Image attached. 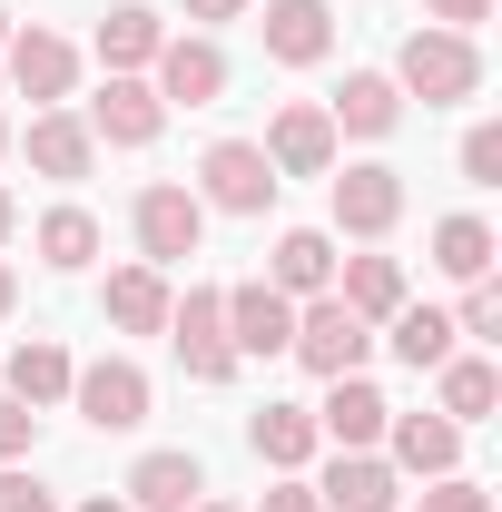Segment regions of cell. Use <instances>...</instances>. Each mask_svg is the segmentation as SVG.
Segmentation results:
<instances>
[{
	"label": "cell",
	"instance_id": "obj_1",
	"mask_svg": "<svg viewBox=\"0 0 502 512\" xmlns=\"http://www.w3.org/2000/svg\"><path fill=\"white\" fill-rule=\"evenodd\" d=\"M394 89L424 99V109H453V99L483 89V50H473L463 30H434V20H424V30L404 40V60H394Z\"/></svg>",
	"mask_w": 502,
	"mask_h": 512
},
{
	"label": "cell",
	"instance_id": "obj_2",
	"mask_svg": "<svg viewBox=\"0 0 502 512\" xmlns=\"http://www.w3.org/2000/svg\"><path fill=\"white\" fill-rule=\"evenodd\" d=\"M286 355H296V365H306V375H365V355H375V325L355 316V306H345V296H306V306H296V345H286Z\"/></svg>",
	"mask_w": 502,
	"mask_h": 512
},
{
	"label": "cell",
	"instance_id": "obj_3",
	"mask_svg": "<svg viewBox=\"0 0 502 512\" xmlns=\"http://www.w3.org/2000/svg\"><path fill=\"white\" fill-rule=\"evenodd\" d=\"M286 188L276 168H266V148L256 138H217L207 158H197V207H227V217H266V197Z\"/></svg>",
	"mask_w": 502,
	"mask_h": 512
},
{
	"label": "cell",
	"instance_id": "obj_4",
	"mask_svg": "<svg viewBox=\"0 0 502 512\" xmlns=\"http://www.w3.org/2000/svg\"><path fill=\"white\" fill-rule=\"evenodd\" d=\"M168 345H178V365H188L197 384H227V375H237V345H227V296H217V286L168 296Z\"/></svg>",
	"mask_w": 502,
	"mask_h": 512
},
{
	"label": "cell",
	"instance_id": "obj_5",
	"mask_svg": "<svg viewBox=\"0 0 502 512\" xmlns=\"http://www.w3.org/2000/svg\"><path fill=\"white\" fill-rule=\"evenodd\" d=\"M138 256L168 276V266H188L197 237H207V207H197V188H178V178H158V188H138Z\"/></svg>",
	"mask_w": 502,
	"mask_h": 512
},
{
	"label": "cell",
	"instance_id": "obj_6",
	"mask_svg": "<svg viewBox=\"0 0 502 512\" xmlns=\"http://www.w3.org/2000/svg\"><path fill=\"white\" fill-rule=\"evenodd\" d=\"M158 79H148V89H158V109H217V99H227V50H217V40H207V30H188V40H158Z\"/></svg>",
	"mask_w": 502,
	"mask_h": 512
},
{
	"label": "cell",
	"instance_id": "obj_7",
	"mask_svg": "<svg viewBox=\"0 0 502 512\" xmlns=\"http://www.w3.org/2000/svg\"><path fill=\"white\" fill-rule=\"evenodd\" d=\"M69 404H79V424H99V434H138V424H148V375H138L128 355H99V365L69 375Z\"/></svg>",
	"mask_w": 502,
	"mask_h": 512
},
{
	"label": "cell",
	"instance_id": "obj_8",
	"mask_svg": "<svg viewBox=\"0 0 502 512\" xmlns=\"http://www.w3.org/2000/svg\"><path fill=\"white\" fill-rule=\"evenodd\" d=\"M266 168H276V178H335V119H325L315 99L276 109V128H266Z\"/></svg>",
	"mask_w": 502,
	"mask_h": 512
},
{
	"label": "cell",
	"instance_id": "obj_9",
	"mask_svg": "<svg viewBox=\"0 0 502 512\" xmlns=\"http://www.w3.org/2000/svg\"><path fill=\"white\" fill-rule=\"evenodd\" d=\"M325 188H335V227H345V237H365V247H375L384 227L404 217V178H394L384 158H365V168H345V178H325Z\"/></svg>",
	"mask_w": 502,
	"mask_h": 512
},
{
	"label": "cell",
	"instance_id": "obj_10",
	"mask_svg": "<svg viewBox=\"0 0 502 512\" xmlns=\"http://www.w3.org/2000/svg\"><path fill=\"white\" fill-rule=\"evenodd\" d=\"M227 345H237V355H286V345H296V296H276L266 276L227 286Z\"/></svg>",
	"mask_w": 502,
	"mask_h": 512
},
{
	"label": "cell",
	"instance_id": "obj_11",
	"mask_svg": "<svg viewBox=\"0 0 502 512\" xmlns=\"http://www.w3.org/2000/svg\"><path fill=\"white\" fill-rule=\"evenodd\" d=\"M384 414H394V404H384L365 375H335V384H325V404H315V434H325L335 453H375L384 444Z\"/></svg>",
	"mask_w": 502,
	"mask_h": 512
},
{
	"label": "cell",
	"instance_id": "obj_12",
	"mask_svg": "<svg viewBox=\"0 0 502 512\" xmlns=\"http://www.w3.org/2000/svg\"><path fill=\"white\" fill-rule=\"evenodd\" d=\"M0 69L20 79V99L60 109V99H69V79H79V50H69L60 30H10V50H0Z\"/></svg>",
	"mask_w": 502,
	"mask_h": 512
},
{
	"label": "cell",
	"instance_id": "obj_13",
	"mask_svg": "<svg viewBox=\"0 0 502 512\" xmlns=\"http://www.w3.org/2000/svg\"><path fill=\"white\" fill-rule=\"evenodd\" d=\"M315 503L325 512H394L404 503V473H394L384 453H335L325 483H315Z\"/></svg>",
	"mask_w": 502,
	"mask_h": 512
},
{
	"label": "cell",
	"instance_id": "obj_14",
	"mask_svg": "<svg viewBox=\"0 0 502 512\" xmlns=\"http://www.w3.org/2000/svg\"><path fill=\"white\" fill-rule=\"evenodd\" d=\"M158 128H168L158 89H148V79H128V69L99 89V99H89V138H109V148H148Z\"/></svg>",
	"mask_w": 502,
	"mask_h": 512
},
{
	"label": "cell",
	"instance_id": "obj_15",
	"mask_svg": "<svg viewBox=\"0 0 502 512\" xmlns=\"http://www.w3.org/2000/svg\"><path fill=\"white\" fill-rule=\"evenodd\" d=\"M384 444H394V473L434 483V473L463 463V424H443V414H384Z\"/></svg>",
	"mask_w": 502,
	"mask_h": 512
},
{
	"label": "cell",
	"instance_id": "obj_16",
	"mask_svg": "<svg viewBox=\"0 0 502 512\" xmlns=\"http://www.w3.org/2000/svg\"><path fill=\"white\" fill-rule=\"evenodd\" d=\"M20 148H30V168H40V178H60V188H79V178L99 168V138H89V119H69V109H40Z\"/></svg>",
	"mask_w": 502,
	"mask_h": 512
},
{
	"label": "cell",
	"instance_id": "obj_17",
	"mask_svg": "<svg viewBox=\"0 0 502 512\" xmlns=\"http://www.w3.org/2000/svg\"><path fill=\"white\" fill-rule=\"evenodd\" d=\"M266 60H286V69H315L325 50H335V20H325V0H266Z\"/></svg>",
	"mask_w": 502,
	"mask_h": 512
},
{
	"label": "cell",
	"instance_id": "obj_18",
	"mask_svg": "<svg viewBox=\"0 0 502 512\" xmlns=\"http://www.w3.org/2000/svg\"><path fill=\"white\" fill-rule=\"evenodd\" d=\"M325 119L345 128V138H394V119H404V89H394L384 69H345V89L325 99Z\"/></svg>",
	"mask_w": 502,
	"mask_h": 512
},
{
	"label": "cell",
	"instance_id": "obj_19",
	"mask_svg": "<svg viewBox=\"0 0 502 512\" xmlns=\"http://www.w3.org/2000/svg\"><path fill=\"white\" fill-rule=\"evenodd\" d=\"M197 493H207L197 453H138V473H128V512H188Z\"/></svg>",
	"mask_w": 502,
	"mask_h": 512
},
{
	"label": "cell",
	"instance_id": "obj_20",
	"mask_svg": "<svg viewBox=\"0 0 502 512\" xmlns=\"http://www.w3.org/2000/svg\"><path fill=\"white\" fill-rule=\"evenodd\" d=\"M247 444H256V463H266V473H306L325 434H315V414H306V404H256Z\"/></svg>",
	"mask_w": 502,
	"mask_h": 512
},
{
	"label": "cell",
	"instance_id": "obj_21",
	"mask_svg": "<svg viewBox=\"0 0 502 512\" xmlns=\"http://www.w3.org/2000/svg\"><path fill=\"white\" fill-rule=\"evenodd\" d=\"M266 286H276V296H335V237H325V227H286Z\"/></svg>",
	"mask_w": 502,
	"mask_h": 512
},
{
	"label": "cell",
	"instance_id": "obj_22",
	"mask_svg": "<svg viewBox=\"0 0 502 512\" xmlns=\"http://www.w3.org/2000/svg\"><path fill=\"white\" fill-rule=\"evenodd\" d=\"M99 306H109L119 335H168V276H158V266H119Z\"/></svg>",
	"mask_w": 502,
	"mask_h": 512
},
{
	"label": "cell",
	"instance_id": "obj_23",
	"mask_svg": "<svg viewBox=\"0 0 502 512\" xmlns=\"http://www.w3.org/2000/svg\"><path fill=\"white\" fill-rule=\"evenodd\" d=\"M335 296H345L365 325H384L394 306H404V266H394V256H335Z\"/></svg>",
	"mask_w": 502,
	"mask_h": 512
},
{
	"label": "cell",
	"instance_id": "obj_24",
	"mask_svg": "<svg viewBox=\"0 0 502 512\" xmlns=\"http://www.w3.org/2000/svg\"><path fill=\"white\" fill-rule=\"evenodd\" d=\"M158 40H168V30H158V10H138V0H119V10H109V20H99V60H109V79H138V69L158 60Z\"/></svg>",
	"mask_w": 502,
	"mask_h": 512
},
{
	"label": "cell",
	"instance_id": "obj_25",
	"mask_svg": "<svg viewBox=\"0 0 502 512\" xmlns=\"http://www.w3.org/2000/svg\"><path fill=\"white\" fill-rule=\"evenodd\" d=\"M384 345H394L414 375H434L443 355H453V316H443V306H394V316H384Z\"/></svg>",
	"mask_w": 502,
	"mask_h": 512
},
{
	"label": "cell",
	"instance_id": "obj_26",
	"mask_svg": "<svg viewBox=\"0 0 502 512\" xmlns=\"http://www.w3.org/2000/svg\"><path fill=\"white\" fill-rule=\"evenodd\" d=\"M69 375H79V365H69L50 335H20V355H10V394H20L30 414H40V404H60V394H69Z\"/></svg>",
	"mask_w": 502,
	"mask_h": 512
},
{
	"label": "cell",
	"instance_id": "obj_27",
	"mask_svg": "<svg viewBox=\"0 0 502 512\" xmlns=\"http://www.w3.org/2000/svg\"><path fill=\"white\" fill-rule=\"evenodd\" d=\"M434 375H443V424H483V414L502 404V375L483 365V355H443Z\"/></svg>",
	"mask_w": 502,
	"mask_h": 512
},
{
	"label": "cell",
	"instance_id": "obj_28",
	"mask_svg": "<svg viewBox=\"0 0 502 512\" xmlns=\"http://www.w3.org/2000/svg\"><path fill=\"white\" fill-rule=\"evenodd\" d=\"M30 247H40V266H60V276H79V266L99 256V217H89V207H50V217L30 227Z\"/></svg>",
	"mask_w": 502,
	"mask_h": 512
},
{
	"label": "cell",
	"instance_id": "obj_29",
	"mask_svg": "<svg viewBox=\"0 0 502 512\" xmlns=\"http://www.w3.org/2000/svg\"><path fill=\"white\" fill-rule=\"evenodd\" d=\"M434 266L453 276V286L493 276V227H483V217H443V227H434Z\"/></svg>",
	"mask_w": 502,
	"mask_h": 512
},
{
	"label": "cell",
	"instance_id": "obj_30",
	"mask_svg": "<svg viewBox=\"0 0 502 512\" xmlns=\"http://www.w3.org/2000/svg\"><path fill=\"white\" fill-rule=\"evenodd\" d=\"M453 335H502V286H493V276H473V286H463V306H453Z\"/></svg>",
	"mask_w": 502,
	"mask_h": 512
},
{
	"label": "cell",
	"instance_id": "obj_31",
	"mask_svg": "<svg viewBox=\"0 0 502 512\" xmlns=\"http://www.w3.org/2000/svg\"><path fill=\"white\" fill-rule=\"evenodd\" d=\"M414 512H493V493H483V483H463V473H434V483L414 493Z\"/></svg>",
	"mask_w": 502,
	"mask_h": 512
},
{
	"label": "cell",
	"instance_id": "obj_32",
	"mask_svg": "<svg viewBox=\"0 0 502 512\" xmlns=\"http://www.w3.org/2000/svg\"><path fill=\"white\" fill-rule=\"evenodd\" d=\"M463 178H473V188H502V128L493 119L463 128Z\"/></svg>",
	"mask_w": 502,
	"mask_h": 512
},
{
	"label": "cell",
	"instance_id": "obj_33",
	"mask_svg": "<svg viewBox=\"0 0 502 512\" xmlns=\"http://www.w3.org/2000/svg\"><path fill=\"white\" fill-rule=\"evenodd\" d=\"M30 434H40V414H30V404L0 384V463H20V453H30Z\"/></svg>",
	"mask_w": 502,
	"mask_h": 512
},
{
	"label": "cell",
	"instance_id": "obj_34",
	"mask_svg": "<svg viewBox=\"0 0 502 512\" xmlns=\"http://www.w3.org/2000/svg\"><path fill=\"white\" fill-rule=\"evenodd\" d=\"M424 20H434V30H463V40H473V30L493 20V0H424Z\"/></svg>",
	"mask_w": 502,
	"mask_h": 512
},
{
	"label": "cell",
	"instance_id": "obj_35",
	"mask_svg": "<svg viewBox=\"0 0 502 512\" xmlns=\"http://www.w3.org/2000/svg\"><path fill=\"white\" fill-rule=\"evenodd\" d=\"M0 512H60V503H50L30 473H10V463H0Z\"/></svg>",
	"mask_w": 502,
	"mask_h": 512
},
{
	"label": "cell",
	"instance_id": "obj_36",
	"mask_svg": "<svg viewBox=\"0 0 502 512\" xmlns=\"http://www.w3.org/2000/svg\"><path fill=\"white\" fill-rule=\"evenodd\" d=\"M256 512H325V503H315V483H276V493H266Z\"/></svg>",
	"mask_w": 502,
	"mask_h": 512
},
{
	"label": "cell",
	"instance_id": "obj_37",
	"mask_svg": "<svg viewBox=\"0 0 502 512\" xmlns=\"http://www.w3.org/2000/svg\"><path fill=\"white\" fill-rule=\"evenodd\" d=\"M256 0H188V20H207V30H217V20H247Z\"/></svg>",
	"mask_w": 502,
	"mask_h": 512
},
{
	"label": "cell",
	"instance_id": "obj_38",
	"mask_svg": "<svg viewBox=\"0 0 502 512\" xmlns=\"http://www.w3.org/2000/svg\"><path fill=\"white\" fill-rule=\"evenodd\" d=\"M10 306H20V276H10V266H0V316H10Z\"/></svg>",
	"mask_w": 502,
	"mask_h": 512
},
{
	"label": "cell",
	"instance_id": "obj_39",
	"mask_svg": "<svg viewBox=\"0 0 502 512\" xmlns=\"http://www.w3.org/2000/svg\"><path fill=\"white\" fill-rule=\"evenodd\" d=\"M10 227H20V217H10V188H0V237H10Z\"/></svg>",
	"mask_w": 502,
	"mask_h": 512
},
{
	"label": "cell",
	"instance_id": "obj_40",
	"mask_svg": "<svg viewBox=\"0 0 502 512\" xmlns=\"http://www.w3.org/2000/svg\"><path fill=\"white\" fill-rule=\"evenodd\" d=\"M79 512H128V503H109V493H99V503H79Z\"/></svg>",
	"mask_w": 502,
	"mask_h": 512
},
{
	"label": "cell",
	"instance_id": "obj_41",
	"mask_svg": "<svg viewBox=\"0 0 502 512\" xmlns=\"http://www.w3.org/2000/svg\"><path fill=\"white\" fill-rule=\"evenodd\" d=\"M188 512H237V503H207V493H197V503H188Z\"/></svg>",
	"mask_w": 502,
	"mask_h": 512
},
{
	"label": "cell",
	"instance_id": "obj_42",
	"mask_svg": "<svg viewBox=\"0 0 502 512\" xmlns=\"http://www.w3.org/2000/svg\"><path fill=\"white\" fill-rule=\"evenodd\" d=\"M0 50H10V10H0Z\"/></svg>",
	"mask_w": 502,
	"mask_h": 512
},
{
	"label": "cell",
	"instance_id": "obj_43",
	"mask_svg": "<svg viewBox=\"0 0 502 512\" xmlns=\"http://www.w3.org/2000/svg\"><path fill=\"white\" fill-rule=\"evenodd\" d=\"M0 158H10V119H0Z\"/></svg>",
	"mask_w": 502,
	"mask_h": 512
}]
</instances>
